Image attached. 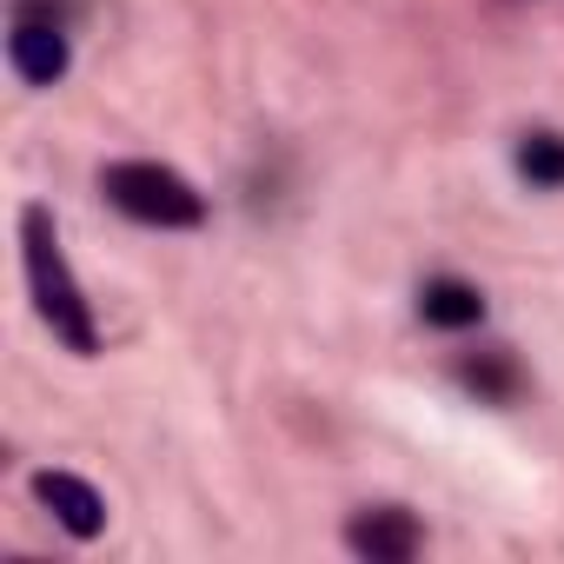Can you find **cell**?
Here are the masks:
<instances>
[{
  "label": "cell",
  "instance_id": "cell-1",
  "mask_svg": "<svg viewBox=\"0 0 564 564\" xmlns=\"http://www.w3.org/2000/svg\"><path fill=\"white\" fill-rule=\"evenodd\" d=\"M21 246H28V286H34L41 319L54 326V339H61L67 352L94 359V352H100V333H94V313H87L74 272H67V259H61V239H54L47 206H28V213H21Z\"/></svg>",
  "mask_w": 564,
  "mask_h": 564
},
{
  "label": "cell",
  "instance_id": "cell-2",
  "mask_svg": "<svg viewBox=\"0 0 564 564\" xmlns=\"http://www.w3.org/2000/svg\"><path fill=\"white\" fill-rule=\"evenodd\" d=\"M100 193L120 213L147 219V226H199L206 219V199L173 166H160V160H120V166H107L100 173Z\"/></svg>",
  "mask_w": 564,
  "mask_h": 564
},
{
  "label": "cell",
  "instance_id": "cell-3",
  "mask_svg": "<svg viewBox=\"0 0 564 564\" xmlns=\"http://www.w3.org/2000/svg\"><path fill=\"white\" fill-rule=\"evenodd\" d=\"M8 61H14V74L28 87H54L67 74V34H61V21H21L14 41H8Z\"/></svg>",
  "mask_w": 564,
  "mask_h": 564
},
{
  "label": "cell",
  "instance_id": "cell-4",
  "mask_svg": "<svg viewBox=\"0 0 564 564\" xmlns=\"http://www.w3.org/2000/svg\"><path fill=\"white\" fill-rule=\"evenodd\" d=\"M34 491H41V505H47L74 538H100V531H107V505H100V491H94L87 478H74V471H41Z\"/></svg>",
  "mask_w": 564,
  "mask_h": 564
},
{
  "label": "cell",
  "instance_id": "cell-5",
  "mask_svg": "<svg viewBox=\"0 0 564 564\" xmlns=\"http://www.w3.org/2000/svg\"><path fill=\"white\" fill-rule=\"evenodd\" d=\"M346 544H352L359 557H372V564H405V557L419 551V524H412L405 511H359V518L346 524Z\"/></svg>",
  "mask_w": 564,
  "mask_h": 564
},
{
  "label": "cell",
  "instance_id": "cell-6",
  "mask_svg": "<svg viewBox=\"0 0 564 564\" xmlns=\"http://www.w3.org/2000/svg\"><path fill=\"white\" fill-rule=\"evenodd\" d=\"M419 313H425V326L465 333V326L485 319V300H478V286H465V279H432V286L419 293Z\"/></svg>",
  "mask_w": 564,
  "mask_h": 564
},
{
  "label": "cell",
  "instance_id": "cell-7",
  "mask_svg": "<svg viewBox=\"0 0 564 564\" xmlns=\"http://www.w3.org/2000/svg\"><path fill=\"white\" fill-rule=\"evenodd\" d=\"M518 166H524L531 186H564V140L557 133H531L518 147Z\"/></svg>",
  "mask_w": 564,
  "mask_h": 564
},
{
  "label": "cell",
  "instance_id": "cell-8",
  "mask_svg": "<svg viewBox=\"0 0 564 564\" xmlns=\"http://www.w3.org/2000/svg\"><path fill=\"white\" fill-rule=\"evenodd\" d=\"M465 386H478V392L505 399V392H511V366H505V359H478V366H465Z\"/></svg>",
  "mask_w": 564,
  "mask_h": 564
}]
</instances>
